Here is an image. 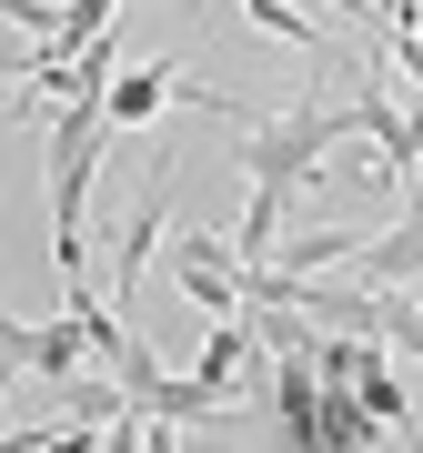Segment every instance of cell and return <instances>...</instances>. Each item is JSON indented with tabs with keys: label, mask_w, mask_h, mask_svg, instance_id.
<instances>
[{
	"label": "cell",
	"mask_w": 423,
	"mask_h": 453,
	"mask_svg": "<svg viewBox=\"0 0 423 453\" xmlns=\"http://www.w3.org/2000/svg\"><path fill=\"white\" fill-rule=\"evenodd\" d=\"M101 142H112V121H101V101H61V121H50V273H81V211H91V162Z\"/></svg>",
	"instance_id": "6da1fadb"
},
{
	"label": "cell",
	"mask_w": 423,
	"mask_h": 453,
	"mask_svg": "<svg viewBox=\"0 0 423 453\" xmlns=\"http://www.w3.org/2000/svg\"><path fill=\"white\" fill-rule=\"evenodd\" d=\"M353 142V101H303V111L282 121H252V192H303L312 172H323V151Z\"/></svg>",
	"instance_id": "7a4b0ae2"
},
{
	"label": "cell",
	"mask_w": 423,
	"mask_h": 453,
	"mask_svg": "<svg viewBox=\"0 0 423 453\" xmlns=\"http://www.w3.org/2000/svg\"><path fill=\"white\" fill-rule=\"evenodd\" d=\"M162 232H172V172H162V181H151V192L112 222V282H101V292H112L131 323H142V262H151V242H162Z\"/></svg>",
	"instance_id": "3957f363"
},
{
	"label": "cell",
	"mask_w": 423,
	"mask_h": 453,
	"mask_svg": "<svg viewBox=\"0 0 423 453\" xmlns=\"http://www.w3.org/2000/svg\"><path fill=\"white\" fill-rule=\"evenodd\" d=\"M172 282L192 292L212 323H232V312H242V252H232L222 232H192V242H172Z\"/></svg>",
	"instance_id": "277c9868"
},
{
	"label": "cell",
	"mask_w": 423,
	"mask_h": 453,
	"mask_svg": "<svg viewBox=\"0 0 423 453\" xmlns=\"http://www.w3.org/2000/svg\"><path fill=\"white\" fill-rule=\"evenodd\" d=\"M81 353H91V342H81V323H71V312H61V323H20V312H0V363H11V372L71 383V372H81Z\"/></svg>",
	"instance_id": "5b68a950"
},
{
	"label": "cell",
	"mask_w": 423,
	"mask_h": 453,
	"mask_svg": "<svg viewBox=\"0 0 423 453\" xmlns=\"http://www.w3.org/2000/svg\"><path fill=\"white\" fill-rule=\"evenodd\" d=\"M172 101H212V91H202V81H181L172 61H142V71H112V81H101V121L131 131V121L172 111Z\"/></svg>",
	"instance_id": "8992f818"
},
{
	"label": "cell",
	"mask_w": 423,
	"mask_h": 453,
	"mask_svg": "<svg viewBox=\"0 0 423 453\" xmlns=\"http://www.w3.org/2000/svg\"><path fill=\"white\" fill-rule=\"evenodd\" d=\"M252 363H262V333H252V312H232V323H212V342H202V363H192V393L212 413L232 403V393L252 383Z\"/></svg>",
	"instance_id": "52a82bcc"
},
{
	"label": "cell",
	"mask_w": 423,
	"mask_h": 453,
	"mask_svg": "<svg viewBox=\"0 0 423 453\" xmlns=\"http://www.w3.org/2000/svg\"><path fill=\"white\" fill-rule=\"evenodd\" d=\"M413 273H423V181H413V211H404V222H393L383 242L353 252V282L363 292H393V282H413Z\"/></svg>",
	"instance_id": "ba28073f"
},
{
	"label": "cell",
	"mask_w": 423,
	"mask_h": 453,
	"mask_svg": "<svg viewBox=\"0 0 423 453\" xmlns=\"http://www.w3.org/2000/svg\"><path fill=\"white\" fill-rule=\"evenodd\" d=\"M353 393H363V413H373V423H413V383H404V363H393L383 342H363Z\"/></svg>",
	"instance_id": "9c48e42d"
},
{
	"label": "cell",
	"mask_w": 423,
	"mask_h": 453,
	"mask_svg": "<svg viewBox=\"0 0 423 453\" xmlns=\"http://www.w3.org/2000/svg\"><path fill=\"white\" fill-rule=\"evenodd\" d=\"M353 252H363L353 232H303V242L273 252V273H333V262H353Z\"/></svg>",
	"instance_id": "30bf717a"
},
{
	"label": "cell",
	"mask_w": 423,
	"mask_h": 453,
	"mask_svg": "<svg viewBox=\"0 0 423 453\" xmlns=\"http://www.w3.org/2000/svg\"><path fill=\"white\" fill-rule=\"evenodd\" d=\"M242 20H252V31H273V41H293V50H312V20L293 11V0H242Z\"/></svg>",
	"instance_id": "8fae6325"
}]
</instances>
